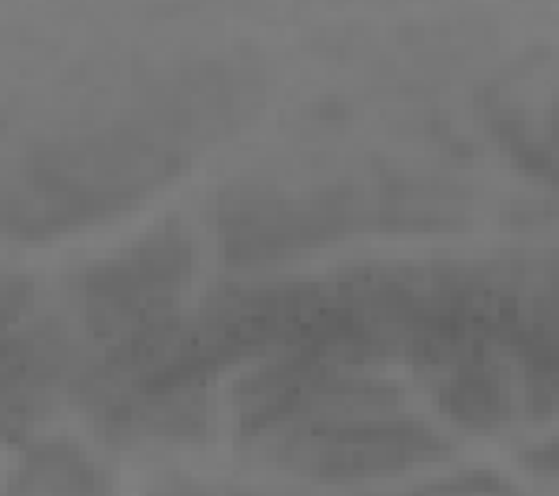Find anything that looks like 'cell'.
<instances>
[{
  "mask_svg": "<svg viewBox=\"0 0 559 496\" xmlns=\"http://www.w3.org/2000/svg\"><path fill=\"white\" fill-rule=\"evenodd\" d=\"M440 403L466 425H492L503 414V391L492 373L462 365V373L440 391Z\"/></svg>",
  "mask_w": 559,
  "mask_h": 496,
  "instance_id": "1",
  "label": "cell"
}]
</instances>
